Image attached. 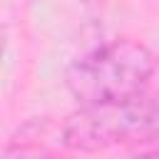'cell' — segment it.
I'll return each mask as SVG.
<instances>
[{"instance_id": "6da1fadb", "label": "cell", "mask_w": 159, "mask_h": 159, "mask_svg": "<svg viewBox=\"0 0 159 159\" xmlns=\"http://www.w3.org/2000/svg\"><path fill=\"white\" fill-rule=\"evenodd\" d=\"M154 70L157 60L152 50L122 37L77 57L65 72V84L80 107H94L144 94Z\"/></svg>"}, {"instance_id": "7a4b0ae2", "label": "cell", "mask_w": 159, "mask_h": 159, "mask_svg": "<svg viewBox=\"0 0 159 159\" xmlns=\"http://www.w3.org/2000/svg\"><path fill=\"white\" fill-rule=\"evenodd\" d=\"M60 139L70 149L97 152L114 144L159 142V99L139 94L122 102L80 107L60 127Z\"/></svg>"}, {"instance_id": "3957f363", "label": "cell", "mask_w": 159, "mask_h": 159, "mask_svg": "<svg viewBox=\"0 0 159 159\" xmlns=\"http://www.w3.org/2000/svg\"><path fill=\"white\" fill-rule=\"evenodd\" d=\"M132 159H159V152H144V154H137Z\"/></svg>"}]
</instances>
